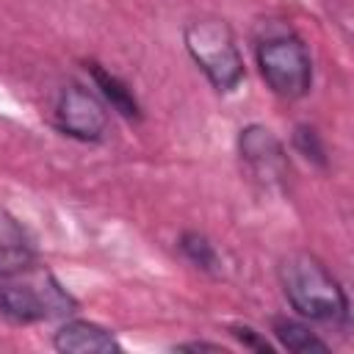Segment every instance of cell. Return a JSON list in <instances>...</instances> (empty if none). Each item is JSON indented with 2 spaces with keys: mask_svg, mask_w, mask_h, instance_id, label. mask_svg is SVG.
Returning <instances> with one entry per match:
<instances>
[{
  "mask_svg": "<svg viewBox=\"0 0 354 354\" xmlns=\"http://www.w3.org/2000/svg\"><path fill=\"white\" fill-rule=\"evenodd\" d=\"M293 144H296V149H299L307 160H313V163H318V166H326L324 144H321V138H318V133H315L313 127L299 124L296 133H293Z\"/></svg>",
  "mask_w": 354,
  "mask_h": 354,
  "instance_id": "7c38bea8",
  "label": "cell"
},
{
  "mask_svg": "<svg viewBox=\"0 0 354 354\" xmlns=\"http://www.w3.org/2000/svg\"><path fill=\"white\" fill-rule=\"evenodd\" d=\"M55 124L72 138L97 141V138H102V133L108 127V113H105V105L88 88L72 83L58 97Z\"/></svg>",
  "mask_w": 354,
  "mask_h": 354,
  "instance_id": "5b68a950",
  "label": "cell"
},
{
  "mask_svg": "<svg viewBox=\"0 0 354 354\" xmlns=\"http://www.w3.org/2000/svg\"><path fill=\"white\" fill-rule=\"evenodd\" d=\"M33 260H36V249L28 230L8 210L0 207V274L6 277L22 271L33 266Z\"/></svg>",
  "mask_w": 354,
  "mask_h": 354,
  "instance_id": "ba28073f",
  "label": "cell"
},
{
  "mask_svg": "<svg viewBox=\"0 0 354 354\" xmlns=\"http://www.w3.org/2000/svg\"><path fill=\"white\" fill-rule=\"evenodd\" d=\"M72 310L75 299L47 268L28 266L22 271L6 274L0 282V313L17 324L61 318Z\"/></svg>",
  "mask_w": 354,
  "mask_h": 354,
  "instance_id": "7a4b0ae2",
  "label": "cell"
},
{
  "mask_svg": "<svg viewBox=\"0 0 354 354\" xmlns=\"http://www.w3.org/2000/svg\"><path fill=\"white\" fill-rule=\"evenodd\" d=\"M88 72H91V77H94V83L100 86V91H102V97L124 116V119H138L141 116V111H138V102H136V97L130 94V88L116 77V75H111V72H105L100 64H88Z\"/></svg>",
  "mask_w": 354,
  "mask_h": 354,
  "instance_id": "9c48e42d",
  "label": "cell"
},
{
  "mask_svg": "<svg viewBox=\"0 0 354 354\" xmlns=\"http://www.w3.org/2000/svg\"><path fill=\"white\" fill-rule=\"evenodd\" d=\"M274 337L288 348V351H296V354H307V351H326L329 346L315 335L310 332V326L293 321V318H274Z\"/></svg>",
  "mask_w": 354,
  "mask_h": 354,
  "instance_id": "30bf717a",
  "label": "cell"
},
{
  "mask_svg": "<svg viewBox=\"0 0 354 354\" xmlns=\"http://www.w3.org/2000/svg\"><path fill=\"white\" fill-rule=\"evenodd\" d=\"M185 47L194 64L218 91H232L243 77V58L232 30L221 19H196L185 28Z\"/></svg>",
  "mask_w": 354,
  "mask_h": 354,
  "instance_id": "277c9868",
  "label": "cell"
},
{
  "mask_svg": "<svg viewBox=\"0 0 354 354\" xmlns=\"http://www.w3.org/2000/svg\"><path fill=\"white\" fill-rule=\"evenodd\" d=\"M177 348H185V351H202V348L221 351V346H216V343H183V346H177Z\"/></svg>",
  "mask_w": 354,
  "mask_h": 354,
  "instance_id": "5bb4252c",
  "label": "cell"
},
{
  "mask_svg": "<svg viewBox=\"0 0 354 354\" xmlns=\"http://www.w3.org/2000/svg\"><path fill=\"white\" fill-rule=\"evenodd\" d=\"M230 332L243 343V346H252V348H257V351H271V346H268V340H263L252 326H243V324H235V326H230Z\"/></svg>",
  "mask_w": 354,
  "mask_h": 354,
  "instance_id": "4fadbf2b",
  "label": "cell"
},
{
  "mask_svg": "<svg viewBox=\"0 0 354 354\" xmlns=\"http://www.w3.org/2000/svg\"><path fill=\"white\" fill-rule=\"evenodd\" d=\"M180 249H183V254H185L194 266H199V268H205V271H213L216 263H218L213 243H210L205 235H199V232H185V235L180 238Z\"/></svg>",
  "mask_w": 354,
  "mask_h": 354,
  "instance_id": "8fae6325",
  "label": "cell"
},
{
  "mask_svg": "<svg viewBox=\"0 0 354 354\" xmlns=\"http://www.w3.org/2000/svg\"><path fill=\"white\" fill-rule=\"evenodd\" d=\"M257 66L266 86L282 100H299L313 83V64L304 41L290 30L268 33L257 41Z\"/></svg>",
  "mask_w": 354,
  "mask_h": 354,
  "instance_id": "3957f363",
  "label": "cell"
},
{
  "mask_svg": "<svg viewBox=\"0 0 354 354\" xmlns=\"http://www.w3.org/2000/svg\"><path fill=\"white\" fill-rule=\"evenodd\" d=\"M241 147V158L246 160V166L252 169V174L257 180H263L266 185H282L290 166H288V155L279 144V138L260 124H249L246 130H241L238 138Z\"/></svg>",
  "mask_w": 354,
  "mask_h": 354,
  "instance_id": "8992f818",
  "label": "cell"
},
{
  "mask_svg": "<svg viewBox=\"0 0 354 354\" xmlns=\"http://www.w3.org/2000/svg\"><path fill=\"white\" fill-rule=\"evenodd\" d=\"M279 285H282L285 299L299 315L313 318V321H326V324L348 321L346 293L318 257L307 252H293L282 257Z\"/></svg>",
  "mask_w": 354,
  "mask_h": 354,
  "instance_id": "6da1fadb",
  "label": "cell"
},
{
  "mask_svg": "<svg viewBox=\"0 0 354 354\" xmlns=\"http://www.w3.org/2000/svg\"><path fill=\"white\" fill-rule=\"evenodd\" d=\"M53 346L58 351H66V354H111V351H119V340L100 324H91V321H66L55 337H53Z\"/></svg>",
  "mask_w": 354,
  "mask_h": 354,
  "instance_id": "52a82bcc",
  "label": "cell"
}]
</instances>
